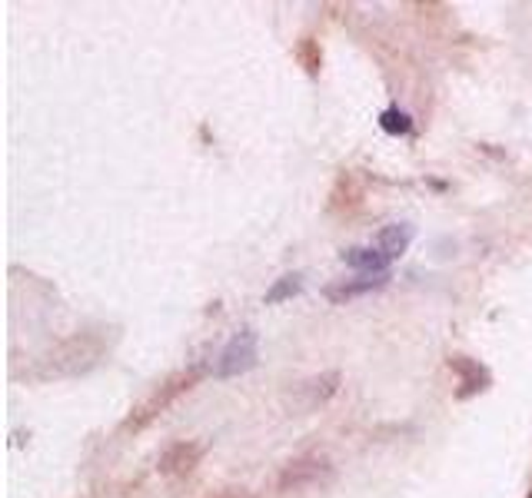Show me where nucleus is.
Here are the masks:
<instances>
[{"instance_id": "nucleus-1", "label": "nucleus", "mask_w": 532, "mask_h": 498, "mask_svg": "<svg viewBox=\"0 0 532 498\" xmlns=\"http://www.w3.org/2000/svg\"><path fill=\"white\" fill-rule=\"evenodd\" d=\"M104 352V345H100L97 335H74L67 339L64 345H57L54 352H50V369L44 375H77V372H87L90 365L100 359Z\"/></svg>"}, {"instance_id": "nucleus-2", "label": "nucleus", "mask_w": 532, "mask_h": 498, "mask_svg": "<svg viewBox=\"0 0 532 498\" xmlns=\"http://www.w3.org/2000/svg\"><path fill=\"white\" fill-rule=\"evenodd\" d=\"M256 359H260V339H256L253 329H240V332L220 349L213 372H216V379H233V375L250 372L253 365H256Z\"/></svg>"}, {"instance_id": "nucleus-3", "label": "nucleus", "mask_w": 532, "mask_h": 498, "mask_svg": "<svg viewBox=\"0 0 532 498\" xmlns=\"http://www.w3.org/2000/svg\"><path fill=\"white\" fill-rule=\"evenodd\" d=\"M333 479V465H329L323 455H306V459H296L290 462L286 469L280 472V492L293 495V492H306V489H319V485H326Z\"/></svg>"}, {"instance_id": "nucleus-4", "label": "nucleus", "mask_w": 532, "mask_h": 498, "mask_svg": "<svg viewBox=\"0 0 532 498\" xmlns=\"http://www.w3.org/2000/svg\"><path fill=\"white\" fill-rule=\"evenodd\" d=\"M204 455V445L200 442H174V445H166L160 452V462H156V469L164 472V475H184L190 472L200 462Z\"/></svg>"}, {"instance_id": "nucleus-5", "label": "nucleus", "mask_w": 532, "mask_h": 498, "mask_svg": "<svg viewBox=\"0 0 532 498\" xmlns=\"http://www.w3.org/2000/svg\"><path fill=\"white\" fill-rule=\"evenodd\" d=\"M386 283H389V273H383V276H363V273H359L356 279H343V283H336V286H326L323 293H326L329 303H346V299L366 296V293H373V289H383Z\"/></svg>"}, {"instance_id": "nucleus-6", "label": "nucleus", "mask_w": 532, "mask_h": 498, "mask_svg": "<svg viewBox=\"0 0 532 498\" xmlns=\"http://www.w3.org/2000/svg\"><path fill=\"white\" fill-rule=\"evenodd\" d=\"M343 263L353 269H359L363 276H383L389 269V256L379 246H353L343 249Z\"/></svg>"}, {"instance_id": "nucleus-7", "label": "nucleus", "mask_w": 532, "mask_h": 498, "mask_svg": "<svg viewBox=\"0 0 532 498\" xmlns=\"http://www.w3.org/2000/svg\"><path fill=\"white\" fill-rule=\"evenodd\" d=\"M413 236H416V226H409V223H389V226L379 230L376 246L383 249L389 259H396V256H403V253L409 249Z\"/></svg>"}, {"instance_id": "nucleus-8", "label": "nucleus", "mask_w": 532, "mask_h": 498, "mask_svg": "<svg viewBox=\"0 0 532 498\" xmlns=\"http://www.w3.org/2000/svg\"><path fill=\"white\" fill-rule=\"evenodd\" d=\"M336 389H339V372H326V375H316V379H310V382H303L296 395H300L303 409H313V405L326 402L329 395H336Z\"/></svg>"}, {"instance_id": "nucleus-9", "label": "nucleus", "mask_w": 532, "mask_h": 498, "mask_svg": "<svg viewBox=\"0 0 532 498\" xmlns=\"http://www.w3.org/2000/svg\"><path fill=\"white\" fill-rule=\"evenodd\" d=\"M300 289H303V276H300V273H286V276H280L270 289H266L263 303H266V306H276V303H283V299H293Z\"/></svg>"}, {"instance_id": "nucleus-10", "label": "nucleus", "mask_w": 532, "mask_h": 498, "mask_svg": "<svg viewBox=\"0 0 532 498\" xmlns=\"http://www.w3.org/2000/svg\"><path fill=\"white\" fill-rule=\"evenodd\" d=\"M379 126H383V133L389 136H406L413 130V116L406 110H399V106H386L383 113H379Z\"/></svg>"}, {"instance_id": "nucleus-11", "label": "nucleus", "mask_w": 532, "mask_h": 498, "mask_svg": "<svg viewBox=\"0 0 532 498\" xmlns=\"http://www.w3.org/2000/svg\"><path fill=\"white\" fill-rule=\"evenodd\" d=\"M216 498H250V495H243V492H220Z\"/></svg>"}]
</instances>
